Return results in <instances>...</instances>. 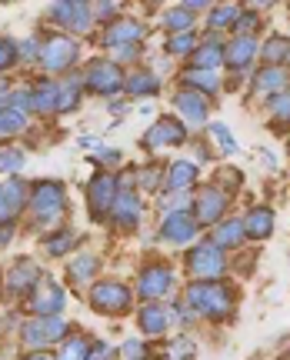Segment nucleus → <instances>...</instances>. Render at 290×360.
<instances>
[{"label":"nucleus","instance_id":"48","mask_svg":"<svg viewBox=\"0 0 290 360\" xmlns=\"http://www.w3.org/2000/svg\"><path fill=\"white\" fill-rule=\"evenodd\" d=\"M114 11H117V4H90L94 17H114Z\"/></svg>","mask_w":290,"mask_h":360},{"label":"nucleus","instance_id":"24","mask_svg":"<svg viewBox=\"0 0 290 360\" xmlns=\"http://www.w3.org/2000/svg\"><path fill=\"white\" fill-rule=\"evenodd\" d=\"M247 233H244V220H224V224H217L214 233H210V244L220 247V250H230V247H240Z\"/></svg>","mask_w":290,"mask_h":360},{"label":"nucleus","instance_id":"35","mask_svg":"<svg viewBox=\"0 0 290 360\" xmlns=\"http://www.w3.org/2000/svg\"><path fill=\"white\" fill-rule=\"evenodd\" d=\"M194 24V11L190 7H174L170 13H164V27H170L174 34H184Z\"/></svg>","mask_w":290,"mask_h":360},{"label":"nucleus","instance_id":"37","mask_svg":"<svg viewBox=\"0 0 290 360\" xmlns=\"http://www.w3.org/2000/svg\"><path fill=\"white\" fill-rule=\"evenodd\" d=\"M74 244H77V233L74 231H57V233H51L47 237V250L51 254H67V250H74Z\"/></svg>","mask_w":290,"mask_h":360},{"label":"nucleus","instance_id":"25","mask_svg":"<svg viewBox=\"0 0 290 360\" xmlns=\"http://www.w3.org/2000/svg\"><path fill=\"white\" fill-rule=\"evenodd\" d=\"M194 184H197V164L194 160H177L170 174H167V187L187 193V187H194Z\"/></svg>","mask_w":290,"mask_h":360},{"label":"nucleus","instance_id":"53","mask_svg":"<svg viewBox=\"0 0 290 360\" xmlns=\"http://www.w3.org/2000/svg\"><path fill=\"white\" fill-rule=\"evenodd\" d=\"M11 237H13V227H0V247L11 244Z\"/></svg>","mask_w":290,"mask_h":360},{"label":"nucleus","instance_id":"34","mask_svg":"<svg viewBox=\"0 0 290 360\" xmlns=\"http://www.w3.org/2000/svg\"><path fill=\"white\" fill-rule=\"evenodd\" d=\"M90 344L84 337H63V347L57 354V360H87Z\"/></svg>","mask_w":290,"mask_h":360},{"label":"nucleus","instance_id":"55","mask_svg":"<svg viewBox=\"0 0 290 360\" xmlns=\"http://www.w3.org/2000/svg\"><path fill=\"white\" fill-rule=\"evenodd\" d=\"M27 360H53V357H47V354H30Z\"/></svg>","mask_w":290,"mask_h":360},{"label":"nucleus","instance_id":"10","mask_svg":"<svg viewBox=\"0 0 290 360\" xmlns=\"http://www.w3.org/2000/svg\"><path fill=\"white\" fill-rule=\"evenodd\" d=\"M27 204V184L24 180H4L0 184V227H11L13 220L20 217V210Z\"/></svg>","mask_w":290,"mask_h":360},{"label":"nucleus","instance_id":"22","mask_svg":"<svg viewBox=\"0 0 290 360\" xmlns=\"http://www.w3.org/2000/svg\"><path fill=\"white\" fill-rule=\"evenodd\" d=\"M40 281L37 267L30 264V260H17L11 267V274H7V287H11L13 294H27V290H34Z\"/></svg>","mask_w":290,"mask_h":360},{"label":"nucleus","instance_id":"3","mask_svg":"<svg viewBox=\"0 0 290 360\" xmlns=\"http://www.w3.org/2000/svg\"><path fill=\"white\" fill-rule=\"evenodd\" d=\"M77 57H80V44L74 37H63V34H53L40 44V53L37 60L44 64V70H51V74H63V70H70L77 64Z\"/></svg>","mask_w":290,"mask_h":360},{"label":"nucleus","instance_id":"21","mask_svg":"<svg viewBox=\"0 0 290 360\" xmlns=\"http://www.w3.org/2000/svg\"><path fill=\"white\" fill-rule=\"evenodd\" d=\"M61 87L63 84H57V80L37 84V87L30 90V94H34V110H37V114H57V110H61Z\"/></svg>","mask_w":290,"mask_h":360},{"label":"nucleus","instance_id":"27","mask_svg":"<svg viewBox=\"0 0 290 360\" xmlns=\"http://www.w3.org/2000/svg\"><path fill=\"white\" fill-rule=\"evenodd\" d=\"M184 87H190L194 94H217L220 90V77L214 70H184Z\"/></svg>","mask_w":290,"mask_h":360},{"label":"nucleus","instance_id":"52","mask_svg":"<svg viewBox=\"0 0 290 360\" xmlns=\"http://www.w3.org/2000/svg\"><path fill=\"white\" fill-rule=\"evenodd\" d=\"M7 101H11V87L0 80V107H7Z\"/></svg>","mask_w":290,"mask_h":360},{"label":"nucleus","instance_id":"54","mask_svg":"<svg viewBox=\"0 0 290 360\" xmlns=\"http://www.w3.org/2000/svg\"><path fill=\"white\" fill-rule=\"evenodd\" d=\"M80 147H87V150H94V147H97V137H80Z\"/></svg>","mask_w":290,"mask_h":360},{"label":"nucleus","instance_id":"23","mask_svg":"<svg viewBox=\"0 0 290 360\" xmlns=\"http://www.w3.org/2000/svg\"><path fill=\"white\" fill-rule=\"evenodd\" d=\"M244 233H247V237H257V240L270 237V233H274V210L253 207L251 214L244 217Z\"/></svg>","mask_w":290,"mask_h":360},{"label":"nucleus","instance_id":"51","mask_svg":"<svg viewBox=\"0 0 290 360\" xmlns=\"http://www.w3.org/2000/svg\"><path fill=\"white\" fill-rule=\"evenodd\" d=\"M97 160H111V164H117L120 154H117V150H97Z\"/></svg>","mask_w":290,"mask_h":360},{"label":"nucleus","instance_id":"49","mask_svg":"<svg viewBox=\"0 0 290 360\" xmlns=\"http://www.w3.org/2000/svg\"><path fill=\"white\" fill-rule=\"evenodd\" d=\"M17 51L24 53V57H37V53H40V44H37V40H34V37H30V40H24V44H20Z\"/></svg>","mask_w":290,"mask_h":360},{"label":"nucleus","instance_id":"12","mask_svg":"<svg viewBox=\"0 0 290 360\" xmlns=\"http://www.w3.org/2000/svg\"><path fill=\"white\" fill-rule=\"evenodd\" d=\"M170 287H174V270L167 267V264H153L140 274L137 281V294L144 300H160L164 294H170Z\"/></svg>","mask_w":290,"mask_h":360},{"label":"nucleus","instance_id":"31","mask_svg":"<svg viewBox=\"0 0 290 360\" xmlns=\"http://www.w3.org/2000/svg\"><path fill=\"white\" fill-rule=\"evenodd\" d=\"M94 274H97V257H94V254H80V257L70 260V277H74V283H87Z\"/></svg>","mask_w":290,"mask_h":360},{"label":"nucleus","instance_id":"33","mask_svg":"<svg viewBox=\"0 0 290 360\" xmlns=\"http://www.w3.org/2000/svg\"><path fill=\"white\" fill-rule=\"evenodd\" d=\"M167 51L174 53V57H190V53L197 51V34H190V30L174 34V37L167 40Z\"/></svg>","mask_w":290,"mask_h":360},{"label":"nucleus","instance_id":"43","mask_svg":"<svg viewBox=\"0 0 290 360\" xmlns=\"http://www.w3.org/2000/svg\"><path fill=\"white\" fill-rule=\"evenodd\" d=\"M77 101H80V90H77L74 84H63V87H61V110H57V114H67V110H74Z\"/></svg>","mask_w":290,"mask_h":360},{"label":"nucleus","instance_id":"28","mask_svg":"<svg viewBox=\"0 0 290 360\" xmlns=\"http://www.w3.org/2000/svg\"><path fill=\"white\" fill-rule=\"evenodd\" d=\"M140 330L144 334H164L167 330V310L160 304H147V307H140Z\"/></svg>","mask_w":290,"mask_h":360},{"label":"nucleus","instance_id":"20","mask_svg":"<svg viewBox=\"0 0 290 360\" xmlns=\"http://www.w3.org/2000/svg\"><path fill=\"white\" fill-rule=\"evenodd\" d=\"M111 217L120 224V227H134L140 217V197L134 191H117V200L111 207Z\"/></svg>","mask_w":290,"mask_h":360},{"label":"nucleus","instance_id":"50","mask_svg":"<svg viewBox=\"0 0 290 360\" xmlns=\"http://www.w3.org/2000/svg\"><path fill=\"white\" fill-rule=\"evenodd\" d=\"M137 53H140L137 44H130V47H117V57H120V60H130V57H137Z\"/></svg>","mask_w":290,"mask_h":360},{"label":"nucleus","instance_id":"16","mask_svg":"<svg viewBox=\"0 0 290 360\" xmlns=\"http://www.w3.org/2000/svg\"><path fill=\"white\" fill-rule=\"evenodd\" d=\"M197 220L190 217V214H167L164 224H160V237H164L167 244H190L194 237H197Z\"/></svg>","mask_w":290,"mask_h":360},{"label":"nucleus","instance_id":"32","mask_svg":"<svg viewBox=\"0 0 290 360\" xmlns=\"http://www.w3.org/2000/svg\"><path fill=\"white\" fill-rule=\"evenodd\" d=\"M24 124H27V114L13 110L11 103L0 107V137H11V134H17V130H24Z\"/></svg>","mask_w":290,"mask_h":360},{"label":"nucleus","instance_id":"17","mask_svg":"<svg viewBox=\"0 0 290 360\" xmlns=\"http://www.w3.org/2000/svg\"><path fill=\"white\" fill-rule=\"evenodd\" d=\"M144 37V24H137V20H130V17H124V20H114V24L103 30V44L107 47H130V44H137V40Z\"/></svg>","mask_w":290,"mask_h":360},{"label":"nucleus","instance_id":"18","mask_svg":"<svg viewBox=\"0 0 290 360\" xmlns=\"http://www.w3.org/2000/svg\"><path fill=\"white\" fill-rule=\"evenodd\" d=\"M253 57H257V40L253 37H234L224 47V64H230L234 70H251Z\"/></svg>","mask_w":290,"mask_h":360},{"label":"nucleus","instance_id":"38","mask_svg":"<svg viewBox=\"0 0 290 360\" xmlns=\"http://www.w3.org/2000/svg\"><path fill=\"white\" fill-rule=\"evenodd\" d=\"M20 167H24V150L4 147V150H0V174H17Z\"/></svg>","mask_w":290,"mask_h":360},{"label":"nucleus","instance_id":"42","mask_svg":"<svg viewBox=\"0 0 290 360\" xmlns=\"http://www.w3.org/2000/svg\"><path fill=\"white\" fill-rule=\"evenodd\" d=\"M240 11L237 7H217L214 13H210V27H227V24H237Z\"/></svg>","mask_w":290,"mask_h":360},{"label":"nucleus","instance_id":"1","mask_svg":"<svg viewBox=\"0 0 290 360\" xmlns=\"http://www.w3.org/2000/svg\"><path fill=\"white\" fill-rule=\"evenodd\" d=\"M184 304H190L194 314L210 317V321H224L230 310H234V294L224 281H194L187 287Z\"/></svg>","mask_w":290,"mask_h":360},{"label":"nucleus","instance_id":"6","mask_svg":"<svg viewBox=\"0 0 290 360\" xmlns=\"http://www.w3.org/2000/svg\"><path fill=\"white\" fill-rule=\"evenodd\" d=\"M117 177L114 174H97V177L90 180V187H87V204H90V217L97 220H107V214H111V207H114L117 200Z\"/></svg>","mask_w":290,"mask_h":360},{"label":"nucleus","instance_id":"7","mask_svg":"<svg viewBox=\"0 0 290 360\" xmlns=\"http://www.w3.org/2000/svg\"><path fill=\"white\" fill-rule=\"evenodd\" d=\"M90 304L101 310V314H124V310H130V304H134V294L127 290L124 283L101 281L90 290Z\"/></svg>","mask_w":290,"mask_h":360},{"label":"nucleus","instance_id":"30","mask_svg":"<svg viewBox=\"0 0 290 360\" xmlns=\"http://www.w3.org/2000/svg\"><path fill=\"white\" fill-rule=\"evenodd\" d=\"M160 90V80L153 77L151 70H137L134 77L127 80V94H137V97H144V94H157Z\"/></svg>","mask_w":290,"mask_h":360},{"label":"nucleus","instance_id":"8","mask_svg":"<svg viewBox=\"0 0 290 360\" xmlns=\"http://www.w3.org/2000/svg\"><path fill=\"white\" fill-rule=\"evenodd\" d=\"M67 323L61 317H34V321L24 323V344L27 347H47V344H57L67 337Z\"/></svg>","mask_w":290,"mask_h":360},{"label":"nucleus","instance_id":"41","mask_svg":"<svg viewBox=\"0 0 290 360\" xmlns=\"http://www.w3.org/2000/svg\"><path fill=\"white\" fill-rule=\"evenodd\" d=\"M17 57H20L17 44H13L11 37H0V70H11V67L17 64Z\"/></svg>","mask_w":290,"mask_h":360},{"label":"nucleus","instance_id":"5","mask_svg":"<svg viewBox=\"0 0 290 360\" xmlns=\"http://www.w3.org/2000/svg\"><path fill=\"white\" fill-rule=\"evenodd\" d=\"M63 300H67V294H63V287L53 277H40L37 287L30 290V310L37 317H61Z\"/></svg>","mask_w":290,"mask_h":360},{"label":"nucleus","instance_id":"11","mask_svg":"<svg viewBox=\"0 0 290 360\" xmlns=\"http://www.w3.org/2000/svg\"><path fill=\"white\" fill-rule=\"evenodd\" d=\"M184 141H187V127H184L177 117H160V120L144 134V143H147L151 150H157V147H180Z\"/></svg>","mask_w":290,"mask_h":360},{"label":"nucleus","instance_id":"36","mask_svg":"<svg viewBox=\"0 0 290 360\" xmlns=\"http://www.w3.org/2000/svg\"><path fill=\"white\" fill-rule=\"evenodd\" d=\"M157 207L164 210V214H187V207H190V197L187 193H164V197H157Z\"/></svg>","mask_w":290,"mask_h":360},{"label":"nucleus","instance_id":"9","mask_svg":"<svg viewBox=\"0 0 290 360\" xmlns=\"http://www.w3.org/2000/svg\"><path fill=\"white\" fill-rule=\"evenodd\" d=\"M94 94H103V97H111L117 90H124V74H120V67L114 60H94V67L87 70V77H84Z\"/></svg>","mask_w":290,"mask_h":360},{"label":"nucleus","instance_id":"13","mask_svg":"<svg viewBox=\"0 0 290 360\" xmlns=\"http://www.w3.org/2000/svg\"><path fill=\"white\" fill-rule=\"evenodd\" d=\"M51 20L70 27L74 34H87L90 24H94V13H90V4H51L47 7Z\"/></svg>","mask_w":290,"mask_h":360},{"label":"nucleus","instance_id":"15","mask_svg":"<svg viewBox=\"0 0 290 360\" xmlns=\"http://www.w3.org/2000/svg\"><path fill=\"white\" fill-rule=\"evenodd\" d=\"M174 107L177 114H180V124L184 127H201V124H207V101H203L201 94H194V90H180V94H174Z\"/></svg>","mask_w":290,"mask_h":360},{"label":"nucleus","instance_id":"56","mask_svg":"<svg viewBox=\"0 0 290 360\" xmlns=\"http://www.w3.org/2000/svg\"><path fill=\"white\" fill-rule=\"evenodd\" d=\"M287 64H290V53H287Z\"/></svg>","mask_w":290,"mask_h":360},{"label":"nucleus","instance_id":"4","mask_svg":"<svg viewBox=\"0 0 290 360\" xmlns=\"http://www.w3.org/2000/svg\"><path fill=\"white\" fill-rule=\"evenodd\" d=\"M224 270H227V260H224V250H220V247H214L210 240L190 247V254H187L190 277H197V281H220Z\"/></svg>","mask_w":290,"mask_h":360},{"label":"nucleus","instance_id":"45","mask_svg":"<svg viewBox=\"0 0 290 360\" xmlns=\"http://www.w3.org/2000/svg\"><path fill=\"white\" fill-rule=\"evenodd\" d=\"M144 354H147V350H144L140 340H127L124 344V360H147Z\"/></svg>","mask_w":290,"mask_h":360},{"label":"nucleus","instance_id":"44","mask_svg":"<svg viewBox=\"0 0 290 360\" xmlns=\"http://www.w3.org/2000/svg\"><path fill=\"white\" fill-rule=\"evenodd\" d=\"M190 354H194V344H190L187 337H177L174 344H170V357L174 360H190Z\"/></svg>","mask_w":290,"mask_h":360},{"label":"nucleus","instance_id":"47","mask_svg":"<svg viewBox=\"0 0 290 360\" xmlns=\"http://www.w3.org/2000/svg\"><path fill=\"white\" fill-rule=\"evenodd\" d=\"M157 180H160V174H157V167H147L144 174H140V184L147 187V191H153L157 187Z\"/></svg>","mask_w":290,"mask_h":360},{"label":"nucleus","instance_id":"19","mask_svg":"<svg viewBox=\"0 0 290 360\" xmlns=\"http://www.w3.org/2000/svg\"><path fill=\"white\" fill-rule=\"evenodd\" d=\"M220 64H224V44L217 37H207L190 53V70H217Z\"/></svg>","mask_w":290,"mask_h":360},{"label":"nucleus","instance_id":"46","mask_svg":"<svg viewBox=\"0 0 290 360\" xmlns=\"http://www.w3.org/2000/svg\"><path fill=\"white\" fill-rule=\"evenodd\" d=\"M87 360H111V347L97 340V344H94V347L87 350Z\"/></svg>","mask_w":290,"mask_h":360},{"label":"nucleus","instance_id":"14","mask_svg":"<svg viewBox=\"0 0 290 360\" xmlns=\"http://www.w3.org/2000/svg\"><path fill=\"white\" fill-rule=\"evenodd\" d=\"M224 210H227V193L217 191V187H207V191H201V197H197L194 220H197V227H207V224H217V220L224 217Z\"/></svg>","mask_w":290,"mask_h":360},{"label":"nucleus","instance_id":"39","mask_svg":"<svg viewBox=\"0 0 290 360\" xmlns=\"http://www.w3.org/2000/svg\"><path fill=\"white\" fill-rule=\"evenodd\" d=\"M267 107L277 120H290V90H280L274 97H267Z\"/></svg>","mask_w":290,"mask_h":360},{"label":"nucleus","instance_id":"29","mask_svg":"<svg viewBox=\"0 0 290 360\" xmlns=\"http://www.w3.org/2000/svg\"><path fill=\"white\" fill-rule=\"evenodd\" d=\"M264 64L267 67H277V64H287V53H290V40L287 37H270L264 44Z\"/></svg>","mask_w":290,"mask_h":360},{"label":"nucleus","instance_id":"26","mask_svg":"<svg viewBox=\"0 0 290 360\" xmlns=\"http://www.w3.org/2000/svg\"><path fill=\"white\" fill-rule=\"evenodd\" d=\"M284 87H287V74H284L280 67H264V70L253 77V90H257V94H267V97L280 94Z\"/></svg>","mask_w":290,"mask_h":360},{"label":"nucleus","instance_id":"40","mask_svg":"<svg viewBox=\"0 0 290 360\" xmlns=\"http://www.w3.org/2000/svg\"><path fill=\"white\" fill-rule=\"evenodd\" d=\"M210 134H214L217 147H220L224 154H237V141H234V134H230L224 124H214V127H210Z\"/></svg>","mask_w":290,"mask_h":360},{"label":"nucleus","instance_id":"2","mask_svg":"<svg viewBox=\"0 0 290 360\" xmlns=\"http://www.w3.org/2000/svg\"><path fill=\"white\" fill-rule=\"evenodd\" d=\"M63 207H67V197H63V184H53V180H44L30 191V210L37 217L40 227H53L57 220L63 217Z\"/></svg>","mask_w":290,"mask_h":360}]
</instances>
